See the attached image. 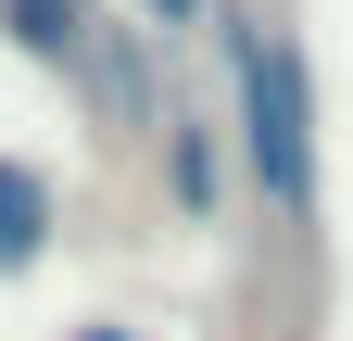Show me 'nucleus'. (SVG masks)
I'll list each match as a JSON object with an SVG mask.
<instances>
[{"instance_id":"nucleus-1","label":"nucleus","mask_w":353,"mask_h":341,"mask_svg":"<svg viewBox=\"0 0 353 341\" xmlns=\"http://www.w3.org/2000/svg\"><path fill=\"white\" fill-rule=\"evenodd\" d=\"M214 38H228V76H240V164L265 190L278 228H316V76H303V38L214 0Z\"/></svg>"},{"instance_id":"nucleus-2","label":"nucleus","mask_w":353,"mask_h":341,"mask_svg":"<svg viewBox=\"0 0 353 341\" xmlns=\"http://www.w3.org/2000/svg\"><path fill=\"white\" fill-rule=\"evenodd\" d=\"M0 26H13V51H38V64H88L101 0H0Z\"/></svg>"},{"instance_id":"nucleus-3","label":"nucleus","mask_w":353,"mask_h":341,"mask_svg":"<svg viewBox=\"0 0 353 341\" xmlns=\"http://www.w3.org/2000/svg\"><path fill=\"white\" fill-rule=\"evenodd\" d=\"M38 253H51V177L0 152V278H13V266H38Z\"/></svg>"},{"instance_id":"nucleus-4","label":"nucleus","mask_w":353,"mask_h":341,"mask_svg":"<svg viewBox=\"0 0 353 341\" xmlns=\"http://www.w3.org/2000/svg\"><path fill=\"white\" fill-rule=\"evenodd\" d=\"M164 177H176V202H190V215H214V202H228V152H214L202 114H164Z\"/></svg>"},{"instance_id":"nucleus-5","label":"nucleus","mask_w":353,"mask_h":341,"mask_svg":"<svg viewBox=\"0 0 353 341\" xmlns=\"http://www.w3.org/2000/svg\"><path fill=\"white\" fill-rule=\"evenodd\" d=\"M152 26H164V38H190V26H214V0H152Z\"/></svg>"},{"instance_id":"nucleus-6","label":"nucleus","mask_w":353,"mask_h":341,"mask_svg":"<svg viewBox=\"0 0 353 341\" xmlns=\"http://www.w3.org/2000/svg\"><path fill=\"white\" fill-rule=\"evenodd\" d=\"M76 341H126V329H76Z\"/></svg>"}]
</instances>
